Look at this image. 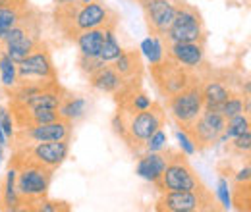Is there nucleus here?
<instances>
[{"mask_svg":"<svg viewBox=\"0 0 251 212\" xmlns=\"http://www.w3.org/2000/svg\"><path fill=\"white\" fill-rule=\"evenodd\" d=\"M52 20L68 43H75L79 33L100 25H118V12L106 6L100 0H72V2H54Z\"/></svg>","mask_w":251,"mask_h":212,"instance_id":"nucleus-1","label":"nucleus"},{"mask_svg":"<svg viewBox=\"0 0 251 212\" xmlns=\"http://www.w3.org/2000/svg\"><path fill=\"white\" fill-rule=\"evenodd\" d=\"M166 123V108L153 100L145 110H116L112 116V131L122 139L135 158L145 152L149 137L164 127Z\"/></svg>","mask_w":251,"mask_h":212,"instance_id":"nucleus-2","label":"nucleus"},{"mask_svg":"<svg viewBox=\"0 0 251 212\" xmlns=\"http://www.w3.org/2000/svg\"><path fill=\"white\" fill-rule=\"evenodd\" d=\"M157 212H219L224 211L217 193H213L201 182L188 191H166L160 193L155 205Z\"/></svg>","mask_w":251,"mask_h":212,"instance_id":"nucleus-3","label":"nucleus"},{"mask_svg":"<svg viewBox=\"0 0 251 212\" xmlns=\"http://www.w3.org/2000/svg\"><path fill=\"white\" fill-rule=\"evenodd\" d=\"M149 75L153 79V85L157 87L158 94L166 100L174 96L176 93L184 91L186 87L201 81L197 68H186L176 60H172L168 54H162V58L149 64Z\"/></svg>","mask_w":251,"mask_h":212,"instance_id":"nucleus-4","label":"nucleus"},{"mask_svg":"<svg viewBox=\"0 0 251 212\" xmlns=\"http://www.w3.org/2000/svg\"><path fill=\"white\" fill-rule=\"evenodd\" d=\"M176 14L168 33L160 41L168 43H207V27L201 12L186 0H174Z\"/></svg>","mask_w":251,"mask_h":212,"instance_id":"nucleus-5","label":"nucleus"},{"mask_svg":"<svg viewBox=\"0 0 251 212\" xmlns=\"http://www.w3.org/2000/svg\"><path fill=\"white\" fill-rule=\"evenodd\" d=\"M201 183L195 168L191 166L188 154L182 149H170L166 147V166L157 183H153L158 193L166 191H188Z\"/></svg>","mask_w":251,"mask_h":212,"instance_id":"nucleus-6","label":"nucleus"},{"mask_svg":"<svg viewBox=\"0 0 251 212\" xmlns=\"http://www.w3.org/2000/svg\"><path fill=\"white\" fill-rule=\"evenodd\" d=\"M70 141L72 139L45 141V143L12 149V154L8 158V168H16L24 162H35V164H43L47 168L58 170L70 154Z\"/></svg>","mask_w":251,"mask_h":212,"instance_id":"nucleus-7","label":"nucleus"},{"mask_svg":"<svg viewBox=\"0 0 251 212\" xmlns=\"http://www.w3.org/2000/svg\"><path fill=\"white\" fill-rule=\"evenodd\" d=\"M74 133V121L60 116L58 120L39 123L25 129H14L12 139L8 141L10 151L18 147H27L35 143H45V141H62V139H72Z\"/></svg>","mask_w":251,"mask_h":212,"instance_id":"nucleus-8","label":"nucleus"},{"mask_svg":"<svg viewBox=\"0 0 251 212\" xmlns=\"http://www.w3.org/2000/svg\"><path fill=\"white\" fill-rule=\"evenodd\" d=\"M224 127H226V118L220 112L203 108L199 118L182 131L191 139L195 152H205L219 143L220 135L224 133Z\"/></svg>","mask_w":251,"mask_h":212,"instance_id":"nucleus-9","label":"nucleus"},{"mask_svg":"<svg viewBox=\"0 0 251 212\" xmlns=\"http://www.w3.org/2000/svg\"><path fill=\"white\" fill-rule=\"evenodd\" d=\"M203 108L205 106H203V94H201V81L166 98V110L172 116V120L176 121L178 129H186L188 125H191L199 118Z\"/></svg>","mask_w":251,"mask_h":212,"instance_id":"nucleus-10","label":"nucleus"},{"mask_svg":"<svg viewBox=\"0 0 251 212\" xmlns=\"http://www.w3.org/2000/svg\"><path fill=\"white\" fill-rule=\"evenodd\" d=\"M16 187L18 193L25 195V197H41V195H49L50 183L54 178L52 168H47L43 164H35V162H24L16 168Z\"/></svg>","mask_w":251,"mask_h":212,"instance_id":"nucleus-11","label":"nucleus"},{"mask_svg":"<svg viewBox=\"0 0 251 212\" xmlns=\"http://www.w3.org/2000/svg\"><path fill=\"white\" fill-rule=\"evenodd\" d=\"M137 2L143 10L149 35L162 39L170 29L174 14H176L174 0H137Z\"/></svg>","mask_w":251,"mask_h":212,"instance_id":"nucleus-12","label":"nucleus"},{"mask_svg":"<svg viewBox=\"0 0 251 212\" xmlns=\"http://www.w3.org/2000/svg\"><path fill=\"white\" fill-rule=\"evenodd\" d=\"M18 68V77H27V75H37V77H58V71L52 62V52L49 45L41 39L31 54H27L22 62L16 64Z\"/></svg>","mask_w":251,"mask_h":212,"instance_id":"nucleus-13","label":"nucleus"},{"mask_svg":"<svg viewBox=\"0 0 251 212\" xmlns=\"http://www.w3.org/2000/svg\"><path fill=\"white\" fill-rule=\"evenodd\" d=\"M160 43L164 54H168L172 60L186 68H197L205 62L207 43H168V41H160Z\"/></svg>","mask_w":251,"mask_h":212,"instance_id":"nucleus-14","label":"nucleus"},{"mask_svg":"<svg viewBox=\"0 0 251 212\" xmlns=\"http://www.w3.org/2000/svg\"><path fill=\"white\" fill-rule=\"evenodd\" d=\"M112 68L120 73L124 81L143 79L145 77V66H143V54L139 48H127L122 50L116 60L110 62Z\"/></svg>","mask_w":251,"mask_h":212,"instance_id":"nucleus-15","label":"nucleus"},{"mask_svg":"<svg viewBox=\"0 0 251 212\" xmlns=\"http://www.w3.org/2000/svg\"><path fill=\"white\" fill-rule=\"evenodd\" d=\"M166 166V147L160 151H145L141 156H137L135 174L151 183H157L164 172Z\"/></svg>","mask_w":251,"mask_h":212,"instance_id":"nucleus-16","label":"nucleus"},{"mask_svg":"<svg viewBox=\"0 0 251 212\" xmlns=\"http://www.w3.org/2000/svg\"><path fill=\"white\" fill-rule=\"evenodd\" d=\"M87 83L93 87L95 91L112 94L114 91L120 89V85L124 83V79H122L120 73L112 68L110 62H104L100 68H97L93 73L87 75Z\"/></svg>","mask_w":251,"mask_h":212,"instance_id":"nucleus-17","label":"nucleus"},{"mask_svg":"<svg viewBox=\"0 0 251 212\" xmlns=\"http://www.w3.org/2000/svg\"><path fill=\"white\" fill-rule=\"evenodd\" d=\"M116 27H118L116 24H110V25H100V27L81 31L79 37H77V41H75V45H77V48H79V54H85V56H99L108 29H116Z\"/></svg>","mask_w":251,"mask_h":212,"instance_id":"nucleus-18","label":"nucleus"},{"mask_svg":"<svg viewBox=\"0 0 251 212\" xmlns=\"http://www.w3.org/2000/svg\"><path fill=\"white\" fill-rule=\"evenodd\" d=\"M18 207V187H16V170L8 168L4 182L0 185V211L16 212Z\"/></svg>","mask_w":251,"mask_h":212,"instance_id":"nucleus-19","label":"nucleus"},{"mask_svg":"<svg viewBox=\"0 0 251 212\" xmlns=\"http://www.w3.org/2000/svg\"><path fill=\"white\" fill-rule=\"evenodd\" d=\"M230 205L240 212L251 211V182H234L230 189Z\"/></svg>","mask_w":251,"mask_h":212,"instance_id":"nucleus-20","label":"nucleus"},{"mask_svg":"<svg viewBox=\"0 0 251 212\" xmlns=\"http://www.w3.org/2000/svg\"><path fill=\"white\" fill-rule=\"evenodd\" d=\"M85 108H87V100L83 96H77V94H68L60 104V116L68 118V120L75 121L79 120L83 114H85Z\"/></svg>","mask_w":251,"mask_h":212,"instance_id":"nucleus-21","label":"nucleus"},{"mask_svg":"<svg viewBox=\"0 0 251 212\" xmlns=\"http://www.w3.org/2000/svg\"><path fill=\"white\" fill-rule=\"evenodd\" d=\"M224 151L236 158H250L251 151V131H244L242 135H236L232 139L224 141Z\"/></svg>","mask_w":251,"mask_h":212,"instance_id":"nucleus-22","label":"nucleus"},{"mask_svg":"<svg viewBox=\"0 0 251 212\" xmlns=\"http://www.w3.org/2000/svg\"><path fill=\"white\" fill-rule=\"evenodd\" d=\"M251 121L250 114H238V116H232L226 120V127H224V133L220 135L219 143H224L226 139H232L236 135H242L244 131H251Z\"/></svg>","mask_w":251,"mask_h":212,"instance_id":"nucleus-23","label":"nucleus"},{"mask_svg":"<svg viewBox=\"0 0 251 212\" xmlns=\"http://www.w3.org/2000/svg\"><path fill=\"white\" fill-rule=\"evenodd\" d=\"M18 79V68L16 62L12 60L6 52L0 54V89L12 87Z\"/></svg>","mask_w":251,"mask_h":212,"instance_id":"nucleus-24","label":"nucleus"},{"mask_svg":"<svg viewBox=\"0 0 251 212\" xmlns=\"http://www.w3.org/2000/svg\"><path fill=\"white\" fill-rule=\"evenodd\" d=\"M124 48L120 47V43L116 41V29H108L106 37H104V43H102V48L99 52V58L104 62H112L120 56Z\"/></svg>","mask_w":251,"mask_h":212,"instance_id":"nucleus-25","label":"nucleus"},{"mask_svg":"<svg viewBox=\"0 0 251 212\" xmlns=\"http://www.w3.org/2000/svg\"><path fill=\"white\" fill-rule=\"evenodd\" d=\"M141 54L143 56H147V60L149 64L151 62H157L162 58V54H164V48H162V43H160V39L157 37H147L143 43H141Z\"/></svg>","mask_w":251,"mask_h":212,"instance_id":"nucleus-26","label":"nucleus"},{"mask_svg":"<svg viewBox=\"0 0 251 212\" xmlns=\"http://www.w3.org/2000/svg\"><path fill=\"white\" fill-rule=\"evenodd\" d=\"M104 60H100L99 56H85V54H77V68L79 71L87 77L89 73H93L97 68H100Z\"/></svg>","mask_w":251,"mask_h":212,"instance_id":"nucleus-27","label":"nucleus"},{"mask_svg":"<svg viewBox=\"0 0 251 212\" xmlns=\"http://www.w3.org/2000/svg\"><path fill=\"white\" fill-rule=\"evenodd\" d=\"M0 129H2V133L6 137V145H8V141L12 139L16 127H14V121H12V116H10L8 108H4V106H0Z\"/></svg>","mask_w":251,"mask_h":212,"instance_id":"nucleus-28","label":"nucleus"},{"mask_svg":"<svg viewBox=\"0 0 251 212\" xmlns=\"http://www.w3.org/2000/svg\"><path fill=\"white\" fill-rule=\"evenodd\" d=\"M166 143H168V137H166V133H164V127H160L158 131H155V133L149 137L145 151H160V149L166 147Z\"/></svg>","mask_w":251,"mask_h":212,"instance_id":"nucleus-29","label":"nucleus"},{"mask_svg":"<svg viewBox=\"0 0 251 212\" xmlns=\"http://www.w3.org/2000/svg\"><path fill=\"white\" fill-rule=\"evenodd\" d=\"M217 199L220 201V205H222V209H224V211L232 209V205H230V187H228V182H226V178H222V176H220V180H219Z\"/></svg>","mask_w":251,"mask_h":212,"instance_id":"nucleus-30","label":"nucleus"},{"mask_svg":"<svg viewBox=\"0 0 251 212\" xmlns=\"http://www.w3.org/2000/svg\"><path fill=\"white\" fill-rule=\"evenodd\" d=\"M176 137H178V143H180V149L186 152V154H193L195 152V147H193V143H191V139H189L188 135L182 131V129H176Z\"/></svg>","mask_w":251,"mask_h":212,"instance_id":"nucleus-31","label":"nucleus"},{"mask_svg":"<svg viewBox=\"0 0 251 212\" xmlns=\"http://www.w3.org/2000/svg\"><path fill=\"white\" fill-rule=\"evenodd\" d=\"M2 151H4V147L0 145V164H2Z\"/></svg>","mask_w":251,"mask_h":212,"instance_id":"nucleus-32","label":"nucleus"},{"mask_svg":"<svg viewBox=\"0 0 251 212\" xmlns=\"http://www.w3.org/2000/svg\"><path fill=\"white\" fill-rule=\"evenodd\" d=\"M54 2H72V0H54Z\"/></svg>","mask_w":251,"mask_h":212,"instance_id":"nucleus-33","label":"nucleus"}]
</instances>
